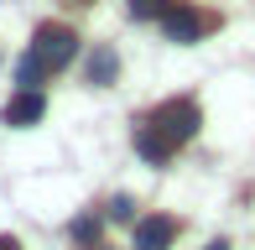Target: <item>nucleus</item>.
I'll return each mask as SVG.
<instances>
[{"label": "nucleus", "instance_id": "nucleus-8", "mask_svg": "<svg viewBox=\"0 0 255 250\" xmlns=\"http://www.w3.org/2000/svg\"><path fill=\"white\" fill-rule=\"evenodd\" d=\"M42 78H47V68L31 58V52H21V63H16V84H21V89H42Z\"/></svg>", "mask_w": 255, "mask_h": 250}, {"label": "nucleus", "instance_id": "nucleus-2", "mask_svg": "<svg viewBox=\"0 0 255 250\" xmlns=\"http://www.w3.org/2000/svg\"><path fill=\"white\" fill-rule=\"evenodd\" d=\"M146 125H156V130L167 135L172 146H182V141H193V135H198L203 115H198V105H193V99L182 94V99H167V105H156V110H151V120H146Z\"/></svg>", "mask_w": 255, "mask_h": 250}, {"label": "nucleus", "instance_id": "nucleus-7", "mask_svg": "<svg viewBox=\"0 0 255 250\" xmlns=\"http://www.w3.org/2000/svg\"><path fill=\"white\" fill-rule=\"evenodd\" d=\"M115 73H120V58H115V47H94L89 52V84H115Z\"/></svg>", "mask_w": 255, "mask_h": 250}, {"label": "nucleus", "instance_id": "nucleus-3", "mask_svg": "<svg viewBox=\"0 0 255 250\" xmlns=\"http://www.w3.org/2000/svg\"><path fill=\"white\" fill-rule=\"evenodd\" d=\"M172 240H177V219H167V214H146V219H135L130 250H172Z\"/></svg>", "mask_w": 255, "mask_h": 250}, {"label": "nucleus", "instance_id": "nucleus-5", "mask_svg": "<svg viewBox=\"0 0 255 250\" xmlns=\"http://www.w3.org/2000/svg\"><path fill=\"white\" fill-rule=\"evenodd\" d=\"M161 26H167L172 42H198L203 31H208V16H198L193 5H172L167 16H161Z\"/></svg>", "mask_w": 255, "mask_h": 250}, {"label": "nucleus", "instance_id": "nucleus-6", "mask_svg": "<svg viewBox=\"0 0 255 250\" xmlns=\"http://www.w3.org/2000/svg\"><path fill=\"white\" fill-rule=\"evenodd\" d=\"M135 151H141V156H146L151 167H161V162H167L172 151H177V146H172L167 135L156 130V125H146V120H141V125H135Z\"/></svg>", "mask_w": 255, "mask_h": 250}, {"label": "nucleus", "instance_id": "nucleus-12", "mask_svg": "<svg viewBox=\"0 0 255 250\" xmlns=\"http://www.w3.org/2000/svg\"><path fill=\"white\" fill-rule=\"evenodd\" d=\"M0 250H21V245H16V240H10V235H0Z\"/></svg>", "mask_w": 255, "mask_h": 250}, {"label": "nucleus", "instance_id": "nucleus-14", "mask_svg": "<svg viewBox=\"0 0 255 250\" xmlns=\"http://www.w3.org/2000/svg\"><path fill=\"white\" fill-rule=\"evenodd\" d=\"M94 250H99V245H94Z\"/></svg>", "mask_w": 255, "mask_h": 250}, {"label": "nucleus", "instance_id": "nucleus-11", "mask_svg": "<svg viewBox=\"0 0 255 250\" xmlns=\"http://www.w3.org/2000/svg\"><path fill=\"white\" fill-rule=\"evenodd\" d=\"M110 219H135V203L130 198H115L110 203Z\"/></svg>", "mask_w": 255, "mask_h": 250}, {"label": "nucleus", "instance_id": "nucleus-9", "mask_svg": "<svg viewBox=\"0 0 255 250\" xmlns=\"http://www.w3.org/2000/svg\"><path fill=\"white\" fill-rule=\"evenodd\" d=\"M172 5H177V0H130V16L135 21H156V16H167Z\"/></svg>", "mask_w": 255, "mask_h": 250}, {"label": "nucleus", "instance_id": "nucleus-10", "mask_svg": "<svg viewBox=\"0 0 255 250\" xmlns=\"http://www.w3.org/2000/svg\"><path fill=\"white\" fill-rule=\"evenodd\" d=\"M73 240L94 245V240H99V219H73Z\"/></svg>", "mask_w": 255, "mask_h": 250}, {"label": "nucleus", "instance_id": "nucleus-1", "mask_svg": "<svg viewBox=\"0 0 255 250\" xmlns=\"http://www.w3.org/2000/svg\"><path fill=\"white\" fill-rule=\"evenodd\" d=\"M31 58H37L47 73H57V68H68L73 63V52H78V37H73V26H63V21H47V26H37V37H31Z\"/></svg>", "mask_w": 255, "mask_h": 250}, {"label": "nucleus", "instance_id": "nucleus-4", "mask_svg": "<svg viewBox=\"0 0 255 250\" xmlns=\"http://www.w3.org/2000/svg\"><path fill=\"white\" fill-rule=\"evenodd\" d=\"M42 115H47V99H42V89H21V94L5 105V115H0V120L16 125V130H26V125H37Z\"/></svg>", "mask_w": 255, "mask_h": 250}, {"label": "nucleus", "instance_id": "nucleus-13", "mask_svg": "<svg viewBox=\"0 0 255 250\" xmlns=\"http://www.w3.org/2000/svg\"><path fill=\"white\" fill-rule=\"evenodd\" d=\"M203 250H229V245H224V240H214V245H203Z\"/></svg>", "mask_w": 255, "mask_h": 250}]
</instances>
